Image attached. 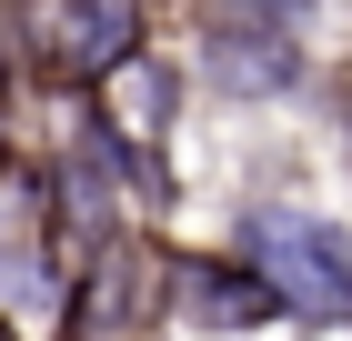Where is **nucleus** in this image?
<instances>
[{"label":"nucleus","instance_id":"obj_1","mask_svg":"<svg viewBox=\"0 0 352 341\" xmlns=\"http://www.w3.org/2000/svg\"><path fill=\"white\" fill-rule=\"evenodd\" d=\"M242 261L282 291V311H312V321H352V251L322 211H252L242 221Z\"/></svg>","mask_w":352,"mask_h":341},{"label":"nucleus","instance_id":"obj_2","mask_svg":"<svg viewBox=\"0 0 352 341\" xmlns=\"http://www.w3.org/2000/svg\"><path fill=\"white\" fill-rule=\"evenodd\" d=\"M30 60L71 91H101L121 60H141V0H21Z\"/></svg>","mask_w":352,"mask_h":341},{"label":"nucleus","instance_id":"obj_3","mask_svg":"<svg viewBox=\"0 0 352 341\" xmlns=\"http://www.w3.org/2000/svg\"><path fill=\"white\" fill-rule=\"evenodd\" d=\"M171 311L191 331H252V321H282V291L252 261H171Z\"/></svg>","mask_w":352,"mask_h":341},{"label":"nucleus","instance_id":"obj_4","mask_svg":"<svg viewBox=\"0 0 352 341\" xmlns=\"http://www.w3.org/2000/svg\"><path fill=\"white\" fill-rule=\"evenodd\" d=\"M212 71L232 80V91H292L302 51L282 21H212Z\"/></svg>","mask_w":352,"mask_h":341},{"label":"nucleus","instance_id":"obj_5","mask_svg":"<svg viewBox=\"0 0 352 341\" xmlns=\"http://www.w3.org/2000/svg\"><path fill=\"white\" fill-rule=\"evenodd\" d=\"M162 110H171V71H162L151 51L121 60V71L101 80V131H111V141H131V151H141V141L162 131Z\"/></svg>","mask_w":352,"mask_h":341}]
</instances>
